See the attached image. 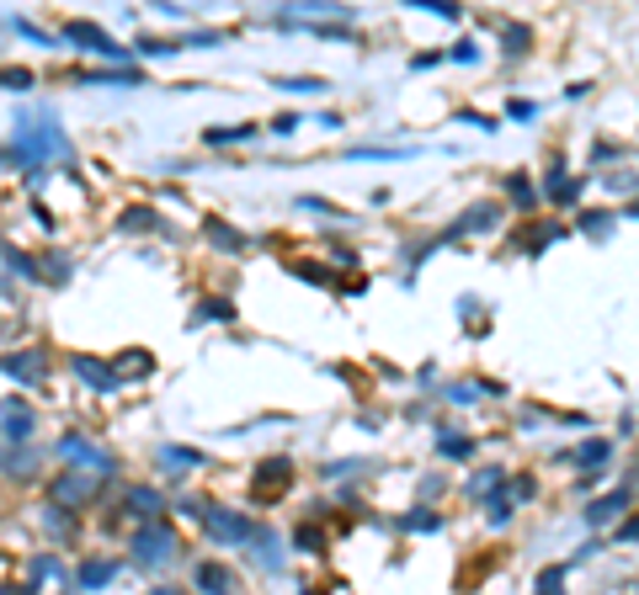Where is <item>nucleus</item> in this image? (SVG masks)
<instances>
[{
	"instance_id": "412c9836",
	"label": "nucleus",
	"mask_w": 639,
	"mask_h": 595,
	"mask_svg": "<svg viewBox=\"0 0 639 595\" xmlns=\"http://www.w3.org/2000/svg\"><path fill=\"white\" fill-rule=\"evenodd\" d=\"M145 224L155 229V214H128V218H124V229H145Z\"/></svg>"
},
{
	"instance_id": "f3484780",
	"label": "nucleus",
	"mask_w": 639,
	"mask_h": 595,
	"mask_svg": "<svg viewBox=\"0 0 639 595\" xmlns=\"http://www.w3.org/2000/svg\"><path fill=\"white\" fill-rule=\"evenodd\" d=\"M0 86H11V91H27V86H32V70H6V75H0Z\"/></svg>"
},
{
	"instance_id": "20e7f679",
	"label": "nucleus",
	"mask_w": 639,
	"mask_h": 595,
	"mask_svg": "<svg viewBox=\"0 0 639 595\" xmlns=\"http://www.w3.org/2000/svg\"><path fill=\"white\" fill-rule=\"evenodd\" d=\"M197 516H203V526L214 532V537H224V543H246L250 526L240 522V516H229V510H214V505H197Z\"/></svg>"
},
{
	"instance_id": "f03ea898",
	"label": "nucleus",
	"mask_w": 639,
	"mask_h": 595,
	"mask_svg": "<svg viewBox=\"0 0 639 595\" xmlns=\"http://www.w3.org/2000/svg\"><path fill=\"white\" fill-rule=\"evenodd\" d=\"M176 548H181V543H176V532L166 522L145 526V532L134 537V558H139V564H155V569H160V564H176Z\"/></svg>"
},
{
	"instance_id": "39448f33",
	"label": "nucleus",
	"mask_w": 639,
	"mask_h": 595,
	"mask_svg": "<svg viewBox=\"0 0 639 595\" xmlns=\"http://www.w3.org/2000/svg\"><path fill=\"white\" fill-rule=\"evenodd\" d=\"M97 474H101V468H91V474H65L59 484H53V500H65V505H86L91 495H97Z\"/></svg>"
},
{
	"instance_id": "0eeeda50",
	"label": "nucleus",
	"mask_w": 639,
	"mask_h": 595,
	"mask_svg": "<svg viewBox=\"0 0 639 595\" xmlns=\"http://www.w3.org/2000/svg\"><path fill=\"white\" fill-rule=\"evenodd\" d=\"M288 478H294V468H288L283 457H272V463H262V474H256V500H262V495H272V489L283 495V489H288Z\"/></svg>"
},
{
	"instance_id": "9d476101",
	"label": "nucleus",
	"mask_w": 639,
	"mask_h": 595,
	"mask_svg": "<svg viewBox=\"0 0 639 595\" xmlns=\"http://www.w3.org/2000/svg\"><path fill=\"white\" fill-rule=\"evenodd\" d=\"M197 585H208V591H224V585H235V574L219 569V564H203V569H197Z\"/></svg>"
},
{
	"instance_id": "4be33fe9",
	"label": "nucleus",
	"mask_w": 639,
	"mask_h": 595,
	"mask_svg": "<svg viewBox=\"0 0 639 595\" xmlns=\"http://www.w3.org/2000/svg\"><path fill=\"white\" fill-rule=\"evenodd\" d=\"M618 537H623V543H629V537H639V516H635V522H629V526H623Z\"/></svg>"
},
{
	"instance_id": "dca6fc26",
	"label": "nucleus",
	"mask_w": 639,
	"mask_h": 595,
	"mask_svg": "<svg viewBox=\"0 0 639 595\" xmlns=\"http://www.w3.org/2000/svg\"><path fill=\"white\" fill-rule=\"evenodd\" d=\"M145 367H155L145 351H124V357H118V373H145Z\"/></svg>"
},
{
	"instance_id": "a211bd4d",
	"label": "nucleus",
	"mask_w": 639,
	"mask_h": 595,
	"mask_svg": "<svg viewBox=\"0 0 639 595\" xmlns=\"http://www.w3.org/2000/svg\"><path fill=\"white\" fill-rule=\"evenodd\" d=\"M549 197H576L570 176H560V170H554V176H549Z\"/></svg>"
},
{
	"instance_id": "7ed1b4c3",
	"label": "nucleus",
	"mask_w": 639,
	"mask_h": 595,
	"mask_svg": "<svg viewBox=\"0 0 639 595\" xmlns=\"http://www.w3.org/2000/svg\"><path fill=\"white\" fill-rule=\"evenodd\" d=\"M65 43H75V48H91V53H107V59H124V48L112 43L101 27H91V22H65V32H59Z\"/></svg>"
},
{
	"instance_id": "2eb2a0df",
	"label": "nucleus",
	"mask_w": 639,
	"mask_h": 595,
	"mask_svg": "<svg viewBox=\"0 0 639 595\" xmlns=\"http://www.w3.org/2000/svg\"><path fill=\"white\" fill-rule=\"evenodd\" d=\"M112 574H118V569H112V564H101V558H97V564H86V569H80V585H107Z\"/></svg>"
},
{
	"instance_id": "ddd939ff",
	"label": "nucleus",
	"mask_w": 639,
	"mask_h": 595,
	"mask_svg": "<svg viewBox=\"0 0 639 595\" xmlns=\"http://www.w3.org/2000/svg\"><path fill=\"white\" fill-rule=\"evenodd\" d=\"M623 505H629V495L618 489V495H608V500L591 505V522H608V516H613V510H623Z\"/></svg>"
},
{
	"instance_id": "6ab92c4d",
	"label": "nucleus",
	"mask_w": 639,
	"mask_h": 595,
	"mask_svg": "<svg viewBox=\"0 0 639 595\" xmlns=\"http://www.w3.org/2000/svg\"><path fill=\"white\" fill-rule=\"evenodd\" d=\"M187 463H203V457H197V453H181V447H171V453H166V468H187Z\"/></svg>"
},
{
	"instance_id": "6e6552de",
	"label": "nucleus",
	"mask_w": 639,
	"mask_h": 595,
	"mask_svg": "<svg viewBox=\"0 0 639 595\" xmlns=\"http://www.w3.org/2000/svg\"><path fill=\"white\" fill-rule=\"evenodd\" d=\"M75 373L91 383V388H112V383H124L118 378V367H101V361H91V357H75Z\"/></svg>"
},
{
	"instance_id": "9b49d317",
	"label": "nucleus",
	"mask_w": 639,
	"mask_h": 595,
	"mask_svg": "<svg viewBox=\"0 0 639 595\" xmlns=\"http://www.w3.org/2000/svg\"><path fill=\"white\" fill-rule=\"evenodd\" d=\"M128 510H139V516H155V510H160V495H155V489H128Z\"/></svg>"
},
{
	"instance_id": "f8f14e48",
	"label": "nucleus",
	"mask_w": 639,
	"mask_h": 595,
	"mask_svg": "<svg viewBox=\"0 0 639 595\" xmlns=\"http://www.w3.org/2000/svg\"><path fill=\"white\" fill-rule=\"evenodd\" d=\"M6 430H11V436H32V415L17 405H6Z\"/></svg>"
},
{
	"instance_id": "f257e3e1",
	"label": "nucleus",
	"mask_w": 639,
	"mask_h": 595,
	"mask_svg": "<svg viewBox=\"0 0 639 595\" xmlns=\"http://www.w3.org/2000/svg\"><path fill=\"white\" fill-rule=\"evenodd\" d=\"M17 155H22L27 166H32V160H70V143L53 128V118H27L22 128H17Z\"/></svg>"
},
{
	"instance_id": "423d86ee",
	"label": "nucleus",
	"mask_w": 639,
	"mask_h": 595,
	"mask_svg": "<svg viewBox=\"0 0 639 595\" xmlns=\"http://www.w3.org/2000/svg\"><path fill=\"white\" fill-rule=\"evenodd\" d=\"M43 367H49V357H43V351H22V357H6V378L43 383Z\"/></svg>"
},
{
	"instance_id": "4468645a",
	"label": "nucleus",
	"mask_w": 639,
	"mask_h": 595,
	"mask_svg": "<svg viewBox=\"0 0 639 595\" xmlns=\"http://www.w3.org/2000/svg\"><path fill=\"white\" fill-rule=\"evenodd\" d=\"M405 6H421V11H432V17H448V22H459V6H453V0H405Z\"/></svg>"
},
{
	"instance_id": "1a4fd4ad",
	"label": "nucleus",
	"mask_w": 639,
	"mask_h": 595,
	"mask_svg": "<svg viewBox=\"0 0 639 595\" xmlns=\"http://www.w3.org/2000/svg\"><path fill=\"white\" fill-rule=\"evenodd\" d=\"M203 235L214 239L219 250H240V245H246V235H240V229H229L224 218H203Z\"/></svg>"
},
{
	"instance_id": "aec40b11",
	"label": "nucleus",
	"mask_w": 639,
	"mask_h": 595,
	"mask_svg": "<svg viewBox=\"0 0 639 595\" xmlns=\"http://www.w3.org/2000/svg\"><path fill=\"white\" fill-rule=\"evenodd\" d=\"M602 457H608V442H591L587 453H581V463H587V468H597V463H602Z\"/></svg>"
}]
</instances>
